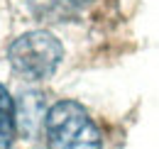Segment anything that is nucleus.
<instances>
[{
  "instance_id": "nucleus-4",
  "label": "nucleus",
  "mask_w": 159,
  "mask_h": 149,
  "mask_svg": "<svg viewBox=\"0 0 159 149\" xmlns=\"http://www.w3.org/2000/svg\"><path fill=\"white\" fill-rule=\"evenodd\" d=\"M17 132V112L10 93L0 86V149H10Z\"/></svg>"
},
{
  "instance_id": "nucleus-3",
  "label": "nucleus",
  "mask_w": 159,
  "mask_h": 149,
  "mask_svg": "<svg viewBox=\"0 0 159 149\" xmlns=\"http://www.w3.org/2000/svg\"><path fill=\"white\" fill-rule=\"evenodd\" d=\"M91 0H30L34 17L44 22H69L79 15Z\"/></svg>"
},
{
  "instance_id": "nucleus-1",
  "label": "nucleus",
  "mask_w": 159,
  "mask_h": 149,
  "mask_svg": "<svg viewBox=\"0 0 159 149\" xmlns=\"http://www.w3.org/2000/svg\"><path fill=\"white\" fill-rule=\"evenodd\" d=\"M49 149H100V132L88 110L74 100L54 103L44 117Z\"/></svg>"
},
{
  "instance_id": "nucleus-2",
  "label": "nucleus",
  "mask_w": 159,
  "mask_h": 149,
  "mask_svg": "<svg viewBox=\"0 0 159 149\" xmlns=\"http://www.w3.org/2000/svg\"><path fill=\"white\" fill-rule=\"evenodd\" d=\"M7 56H10L12 69L27 81H44L61 64L64 47L52 32L34 29L15 39Z\"/></svg>"
}]
</instances>
